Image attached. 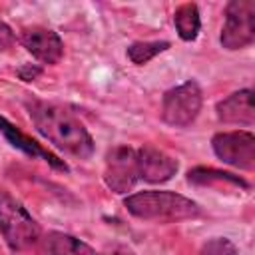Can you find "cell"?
Segmentation results:
<instances>
[{
  "label": "cell",
  "instance_id": "8992f818",
  "mask_svg": "<svg viewBox=\"0 0 255 255\" xmlns=\"http://www.w3.org/2000/svg\"><path fill=\"white\" fill-rule=\"evenodd\" d=\"M139 179L137 169V151L128 145H118L108 151L104 181L114 193H128Z\"/></svg>",
  "mask_w": 255,
  "mask_h": 255
},
{
  "label": "cell",
  "instance_id": "4fadbf2b",
  "mask_svg": "<svg viewBox=\"0 0 255 255\" xmlns=\"http://www.w3.org/2000/svg\"><path fill=\"white\" fill-rule=\"evenodd\" d=\"M187 181L193 185H207V187H241L247 189V181H243L241 177L227 173V171H219L213 167H195L187 173Z\"/></svg>",
  "mask_w": 255,
  "mask_h": 255
},
{
  "label": "cell",
  "instance_id": "ac0fdd59",
  "mask_svg": "<svg viewBox=\"0 0 255 255\" xmlns=\"http://www.w3.org/2000/svg\"><path fill=\"white\" fill-rule=\"evenodd\" d=\"M98 255H133V251L126 245H114L110 249H106L104 253H98Z\"/></svg>",
  "mask_w": 255,
  "mask_h": 255
},
{
  "label": "cell",
  "instance_id": "5b68a950",
  "mask_svg": "<svg viewBox=\"0 0 255 255\" xmlns=\"http://www.w3.org/2000/svg\"><path fill=\"white\" fill-rule=\"evenodd\" d=\"M201 90L195 82H185L181 86H175L165 92L163 96V106H161V116L163 122L175 128H185L189 126L199 110H201Z\"/></svg>",
  "mask_w": 255,
  "mask_h": 255
},
{
  "label": "cell",
  "instance_id": "d6986e66",
  "mask_svg": "<svg viewBox=\"0 0 255 255\" xmlns=\"http://www.w3.org/2000/svg\"><path fill=\"white\" fill-rule=\"evenodd\" d=\"M20 78L22 80H26V82H30V80H34L38 74H40V68H34V66H24V68H20Z\"/></svg>",
  "mask_w": 255,
  "mask_h": 255
},
{
  "label": "cell",
  "instance_id": "277c9868",
  "mask_svg": "<svg viewBox=\"0 0 255 255\" xmlns=\"http://www.w3.org/2000/svg\"><path fill=\"white\" fill-rule=\"evenodd\" d=\"M255 40V2L233 0L225 8V24L221 30V46L225 50H241Z\"/></svg>",
  "mask_w": 255,
  "mask_h": 255
},
{
  "label": "cell",
  "instance_id": "6da1fadb",
  "mask_svg": "<svg viewBox=\"0 0 255 255\" xmlns=\"http://www.w3.org/2000/svg\"><path fill=\"white\" fill-rule=\"evenodd\" d=\"M26 108L36 129L56 147L82 159L94 153V139L90 131L72 112L42 100H32Z\"/></svg>",
  "mask_w": 255,
  "mask_h": 255
},
{
  "label": "cell",
  "instance_id": "7c38bea8",
  "mask_svg": "<svg viewBox=\"0 0 255 255\" xmlns=\"http://www.w3.org/2000/svg\"><path fill=\"white\" fill-rule=\"evenodd\" d=\"M40 255H98L88 243L62 231H50L38 237Z\"/></svg>",
  "mask_w": 255,
  "mask_h": 255
},
{
  "label": "cell",
  "instance_id": "52a82bcc",
  "mask_svg": "<svg viewBox=\"0 0 255 255\" xmlns=\"http://www.w3.org/2000/svg\"><path fill=\"white\" fill-rule=\"evenodd\" d=\"M215 155L233 167L253 169L255 167V137L251 131H221L211 139Z\"/></svg>",
  "mask_w": 255,
  "mask_h": 255
},
{
  "label": "cell",
  "instance_id": "e0dca14e",
  "mask_svg": "<svg viewBox=\"0 0 255 255\" xmlns=\"http://www.w3.org/2000/svg\"><path fill=\"white\" fill-rule=\"evenodd\" d=\"M14 42H16V38H14L12 28L0 20V50H10L14 46Z\"/></svg>",
  "mask_w": 255,
  "mask_h": 255
},
{
  "label": "cell",
  "instance_id": "5bb4252c",
  "mask_svg": "<svg viewBox=\"0 0 255 255\" xmlns=\"http://www.w3.org/2000/svg\"><path fill=\"white\" fill-rule=\"evenodd\" d=\"M173 24H175V30H177V34H179L181 40H185V42L195 40L197 34H199V28H201L197 6L191 4V2L181 4L173 12Z\"/></svg>",
  "mask_w": 255,
  "mask_h": 255
},
{
  "label": "cell",
  "instance_id": "9c48e42d",
  "mask_svg": "<svg viewBox=\"0 0 255 255\" xmlns=\"http://www.w3.org/2000/svg\"><path fill=\"white\" fill-rule=\"evenodd\" d=\"M177 159L167 155L165 151L153 147V145H143L137 149V169L139 177L149 181V183H163L169 181L177 173Z\"/></svg>",
  "mask_w": 255,
  "mask_h": 255
},
{
  "label": "cell",
  "instance_id": "9a60e30c",
  "mask_svg": "<svg viewBox=\"0 0 255 255\" xmlns=\"http://www.w3.org/2000/svg\"><path fill=\"white\" fill-rule=\"evenodd\" d=\"M167 48H169V42H165V40H161V42H133L128 48V58L133 64L143 66L149 60H153L157 54L165 52Z\"/></svg>",
  "mask_w": 255,
  "mask_h": 255
},
{
  "label": "cell",
  "instance_id": "ba28073f",
  "mask_svg": "<svg viewBox=\"0 0 255 255\" xmlns=\"http://www.w3.org/2000/svg\"><path fill=\"white\" fill-rule=\"evenodd\" d=\"M22 44L42 64H58L64 56V42L50 28H42V26L24 28Z\"/></svg>",
  "mask_w": 255,
  "mask_h": 255
},
{
  "label": "cell",
  "instance_id": "2e32d148",
  "mask_svg": "<svg viewBox=\"0 0 255 255\" xmlns=\"http://www.w3.org/2000/svg\"><path fill=\"white\" fill-rule=\"evenodd\" d=\"M201 255H237V247L225 237H215L201 247Z\"/></svg>",
  "mask_w": 255,
  "mask_h": 255
},
{
  "label": "cell",
  "instance_id": "30bf717a",
  "mask_svg": "<svg viewBox=\"0 0 255 255\" xmlns=\"http://www.w3.org/2000/svg\"><path fill=\"white\" fill-rule=\"evenodd\" d=\"M0 133L20 151H24L26 155L34 157V159H44L46 163H50L52 167L60 169V171H68V165L58 157L54 155L50 149H46L42 143H38L36 139H32L30 135H26L24 131H20V128H16L14 124H10L4 116H0Z\"/></svg>",
  "mask_w": 255,
  "mask_h": 255
},
{
  "label": "cell",
  "instance_id": "7a4b0ae2",
  "mask_svg": "<svg viewBox=\"0 0 255 255\" xmlns=\"http://www.w3.org/2000/svg\"><path fill=\"white\" fill-rule=\"evenodd\" d=\"M124 205L133 217L147 221H179L201 213L195 201L175 191H139L128 195Z\"/></svg>",
  "mask_w": 255,
  "mask_h": 255
},
{
  "label": "cell",
  "instance_id": "8fae6325",
  "mask_svg": "<svg viewBox=\"0 0 255 255\" xmlns=\"http://www.w3.org/2000/svg\"><path fill=\"white\" fill-rule=\"evenodd\" d=\"M217 118L225 124H241V126H253L255 122V110H253V92L251 90H239L221 100L215 108Z\"/></svg>",
  "mask_w": 255,
  "mask_h": 255
},
{
  "label": "cell",
  "instance_id": "3957f363",
  "mask_svg": "<svg viewBox=\"0 0 255 255\" xmlns=\"http://www.w3.org/2000/svg\"><path fill=\"white\" fill-rule=\"evenodd\" d=\"M0 233L14 251H24L40 237L38 223L10 193L0 191Z\"/></svg>",
  "mask_w": 255,
  "mask_h": 255
}]
</instances>
